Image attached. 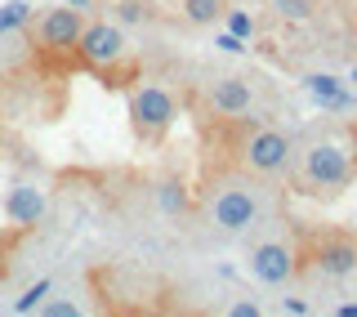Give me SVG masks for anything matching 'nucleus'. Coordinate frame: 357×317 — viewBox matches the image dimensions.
I'll return each instance as SVG.
<instances>
[{"mask_svg":"<svg viewBox=\"0 0 357 317\" xmlns=\"http://www.w3.org/2000/svg\"><path fill=\"white\" fill-rule=\"evenodd\" d=\"M349 85H357V63H353V72H349Z\"/></svg>","mask_w":357,"mask_h":317,"instance_id":"obj_25","label":"nucleus"},{"mask_svg":"<svg viewBox=\"0 0 357 317\" xmlns=\"http://www.w3.org/2000/svg\"><path fill=\"white\" fill-rule=\"evenodd\" d=\"M223 0H183V18L192 22V27H215V22L223 18Z\"/></svg>","mask_w":357,"mask_h":317,"instance_id":"obj_12","label":"nucleus"},{"mask_svg":"<svg viewBox=\"0 0 357 317\" xmlns=\"http://www.w3.org/2000/svg\"><path fill=\"white\" fill-rule=\"evenodd\" d=\"M81 27H85V9L54 5V9H45L40 22H36V40H40V50L63 54V50H76V36H81Z\"/></svg>","mask_w":357,"mask_h":317,"instance_id":"obj_8","label":"nucleus"},{"mask_svg":"<svg viewBox=\"0 0 357 317\" xmlns=\"http://www.w3.org/2000/svg\"><path fill=\"white\" fill-rule=\"evenodd\" d=\"M63 5H72V9H89L94 0H63Z\"/></svg>","mask_w":357,"mask_h":317,"instance_id":"obj_24","label":"nucleus"},{"mask_svg":"<svg viewBox=\"0 0 357 317\" xmlns=\"http://www.w3.org/2000/svg\"><path fill=\"white\" fill-rule=\"evenodd\" d=\"M45 295H50V277H40L36 286L22 290V295L14 300V313H31V309H40V300H45Z\"/></svg>","mask_w":357,"mask_h":317,"instance_id":"obj_16","label":"nucleus"},{"mask_svg":"<svg viewBox=\"0 0 357 317\" xmlns=\"http://www.w3.org/2000/svg\"><path fill=\"white\" fill-rule=\"evenodd\" d=\"M76 59L85 67H94V72H107V67H116L126 59V31L116 27V22L98 18V22H85L81 36H76Z\"/></svg>","mask_w":357,"mask_h":317,"instance_id":"obj_4","label":"nucleus"},{"mask_svg":"<svg viewBox=\"0 0 357 317\" xmlns=\"http://www.w3.org/2000/svg\"><path fill=\"white\" fill-rule=\"evenodd\" d=\"M335 313H340V317H357V304H340Z\"/></svg>","mask_w":357,"mask_h":317,"instance_id":"obj_23","label":"nucleus"},{"mask_svg":"<svg viewBox=\"0 0 357 317\" xmlns=\"http://www.w3.org/2000/svg\"><path fill=\"white\" fill-rule=\"evenodd\" d=\"M308 94L317 98L321 108H335V112L353 108V94L344 89V81H340V76H331V72H317V76H308Z\"/></svg>","mask_w":357,"mask_h":317,"instance_id":"obj_11","label":"nucleus"},{"mask_svg":"<svg viewBox=\"0 0 357 317\" xmlns=\"http://www.w3.org/2000/svg\"><path fill=\"white\" fill-rule=\"evenodd\" d=\"M349 161H353V175H357V121L349 126Z\"/></svg>","mask_w":357,"mask_h":317,"instance_id":"obj_21","label":"nucleus"},{"mask_svg":"<svg viewBox=\"0 0 357 317\" xmlns=\"http://www.w3.org/2000/svg\"><path fill=\"white\" fill-rule=\"evenodd\" d=\"M299 273V255L290 242H259L250 251V277L264 286H286Z\"/></svg>","mask_w":357,"mask_h":317,"instance_id":"obj_7","label":"nucleus"},{"mask_svg":"<svg viewBox=\"0 0 357 317\" xmlns=\"http://www.w3.org/2000/svg\"><path fill=\"white\" fill-rule=\"evenodd\" d=\"M121 18H126V22L143 18V5H134V0H126V5H121Z\"/></svg>","mask_w":357,"mask_h":317,"instance_id":"obj_22","label":"nucleus"},{"mask_svg":"<svg viewBox=\"0 0 357 317\" xmlns=\"http://www.w3.org/2000/svg\"><path fill=\"white\" fill-rule=\"evenodd\" d=\"M40 313H45V317H76L81 309H76V304H67V300H54V304L40 300Z\"/></svg>","mask_w":357,"mask_h":317,"instance_id":"obj_18","label":"nucleus"},{"mask_svg":"<svg viewBox=\"0 0 357 317\" xmlns=\"http://www.w3.org/2000/svg\"><path fill=\"white\" fill-rule=\"evenodd\" d=\"M27 22H31V5H27V0H9V5H0V36L27 27Z\"/></svg>","mask_w":357,"mask_h":317,"instance_id":"obj_13","label":"nucleus"},{"mask_svg":"<svg viewBox=\"0 0 357 317\" xmlns=\"http://www.w3.org/2000/svg\"><path fill=\"white\" fill-rule=\"evenodd\" d=\"M156 201H161L165 214H183L188 210V192H183V184H174V179H165V184L156 188Z\"/></svg>","mask_w":357,"mask_h":317,"instance_id":"obj_14","label":"nucleus"},{"mask_svg":"<svg viewBox=\"0 0 357 317\" xmlns=\"http://www.w3.org/2000/svg\"><path fill=\"white\" fill-rule=\"evenodd\" d=\"M308 264L326 277H349L357 273V237L353 233H321L308 246Z\"/></svg>","mask_w":357,"mask_h":317,"instance_id":"obj_6","label":"nucleus"},{"mask_svg":"<svg viewBox=\"0 0 357 317\" xmlns=\"http://www.w3.org/2000/svg\"><path fill=\"white\" fill-rule=\"evenodd\" d=\"M259 188L250 179H223L206 192V219L219 233H245L259 223Z\"/></svg>","mask_w":357,"mask_h":317,"instance_id":"obj_1","label":"nucleus"},{"mask_svg":"<svg viewBox=\"0 0 357 317\" xmlns=\"http://www.w3.org/2000/svg\"><path fill=\"white\" fill-rule=\"evenodd\" d=\"M353 179L357 175L349 148H340V143H312L299 161V192H308V197H340Z\"/></svg>","mask_w":357,"mask_h":317,"instance_id":"obj_2","label":"nucleus"},{"mask_svg":"<svg viewBox=\"0 0 357 317\" xmlns=\"http://www.w3.org/2000/svg\"><path fill=\"white\" fill-rule=\"evenodd\" d=\"M215 45H219V50H228V54H241V50H245V40H241V36H232V31H219Z\"/></svg>","mask_w":357,"mask_h":317,"instance_id":"obj_19","label":"nucleus"},{"mask_svg":"<svg viewBox=\"0 0 357 317\" xmlns=\"http://www.w3.org/2000/svg\"><path fill=\"white\" fill-rule=\"evenodd\" d=\"M126 108H130V126H134V134H139L143 143H156L178 117L174 94L165 85H134Z\"/></svg>","mask_w":357,"mask_h":317,"instance_id":"obj_3","label":"nucleus"},{"mask_svg":"<svg viewBox=\"0 0 357 317\" xmlns=\"http://www.w3.org/2000/svg\"><path fill=\"white\" fill-rule=\"evenodd\" d=\"M241 165L250 170V175H264V179L282 175L290 165V139L273 126H255L241 143Z\"/></svg>","mask_w":357,"mask_h":317,"instance_id":"obj_5","label":"nucleus"},{"mask_svg":"<svg viewBox=\"0 0 357 317\" xmlns=\"http://www.w3.org/2000/svg\"><path fill=\"white\" fill-rule=\"evenodd\" d=\"M228 313H232V317H259V304H255V300H237Z\"/></svg>","mask_w":357,"mask_h":317,"instance_id":"obj_20","label":"nucleus"},{"mask_svg":"<svg viewBox=\"0 0 357 317\" xmlns=\"http://www.w3.org/2000/svg\"><path fill=\"white\" fill-rule=\"evenodd\" d=\"M223 18H228V31H232V36H241V40L255 36V18L250 14H228V9H223Z\"/></svg>","mask_w":357,"mask_h":317,"instance_id":"obj_17","label":"nucleus"},{"mask_svg":"<svg viewBox=\"0 0 357 317\" xmlns=\"http://www.w3.org/2000/svg\"><path fill=\"white\" fill-rule=\"evenodd\" d=\"M45 210H50V201H45V188H36V184H14L5 192V214H9V223H18V228L40 223Z\"/></svg>","mask_w":357,"mask_h":317,"instance_id":"obj_9","label":"nucleus"},{"mask_svg":"<svg viewBox=\"0 0 357 317\" xmlns=\"http://www.w3.org/2000/svg\"><path fill=\"white\" fill-rule=\"evenodd\" d=\"M273 9L290 22H308L312 14H317V0H273Z\"/></svg>","mask_w":357,"mask_h":317,"instance_id":"obj_15","label":"nucleus"},{"mask_svg":"<svg viewBox=\"0 0 357 317\" xmlns=\"http://www.w3.org/2000/svg\"><path fill=\"white\" fill-rule=\"evenodd\" d=\"M206 98L219 117H245V112L255 108V89H250V81H241V76H219Z\"/></svg>","mask_w":357,"mask_h":317,"instance_id":"obj_10","label":"nucleus"}]
</instances>
